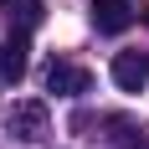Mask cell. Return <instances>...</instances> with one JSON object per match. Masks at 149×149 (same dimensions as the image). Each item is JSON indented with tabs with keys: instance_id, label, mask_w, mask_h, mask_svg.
I'll list each match as a JSON object with an SVG mask.
<instances>
[{
	"instance_id": "6",
	"label": "cell",
	"mask_w": 149,
	"mask_h": 149,
	"mask_svg": "<svg viewBox=\"0 0 149 149\" xmlns=\"http://www.w3.org/2000/svg\"><path fill=\"white\" fill-rule=\"evenodd\" d=\"M139 15H144V21H149V5H144V10H139Z\"/></svg>"
},
{
	"instance_id": "5",
	"label": "cell",
	"mask_w": 149,
	"mask_h": 149,
	"mask_svg": "<svg viewBox=\"0 0 149 149\" xmlns=\"http://www.w3.org/2000/svg\"><path fill=\"white\" fill-rule=\"evenodd\" d=\"M88 15H93V26L103 31V36H118V31L134 21V5H129V0H93Z\"/></svg>"
},
{
	"instance_id": "3",
	"label": "cell",
	"mask_w": 149,
	"mask_h": 149,
	"mask_svg": "<svg viewBox=\"0 0 149 149\" xmlns=\"http://www.w3.org/2000/svg\"><path fill=\"white\" fill-rule=\"evenodd\" d=\"M26 67H31V36L26 31H10V36L0 41V82L15 88V82L26 77Z\"/></svg>"
},
{
	"instance_id": "4",
	"label": "cell",
	"mask_w": 149,
	"mask_h": 149,
	"mask_svg": "<svg viewBox=\"0 0 149 149\" xmlns=\"http://www.w3.org/2000/svg\"><path fill=\"white\" fill-rule=\"evenodd\" d=\"M113 82H118L123 93H144V82H149V52H139V46H129V52H118L113 57Z\"/></svg>"
},
{
	"instance_id": "7",
	"label": "cell",
	"mask_w": 149,
	"mask_h": 149,
	"mask_svg": "<svg viewBox=\"0 0 149 149\" xmlns=\"http://www.w3.org/2000/svg\"><path fill=\"white\" fill-rule=\"evenodd\" d=\"M144 149H149V144H144Z\"/></svg>"
},
{
	"instance_id": "2",
	"label": "cell",
	"mask_w": 149,
	"mask_h": 149,
	"mask_svg": "<svg viewBox=\"0 0 149 149\" xmlns=\"http://www.w3.org/2000/svg\"><path fill=\"white\" fill-rule=\"evenodd\" d=\"M41 82H46V93H57V98H82V93H93V72L77 67V62H62V57L46 62Z\"/></svg>"
},
{
	"instance_id": "1",
	"label": "cell",
	"mask_w": 149,
	"mask_h": 149,
	"mask_svg": "<svg viewBox=\"0 0 149 149\" xmlns=\"http://www.w3.org/2000/svg\"><path fill=\"white\" fill-rule=\"evenodd\" d=\"M5 129H10V139L36 144V139H46V129H52V113H46V103H41V98H26V103H10Z\"/></svg>"
}]
</instances>
